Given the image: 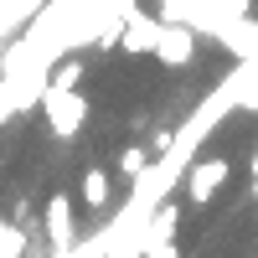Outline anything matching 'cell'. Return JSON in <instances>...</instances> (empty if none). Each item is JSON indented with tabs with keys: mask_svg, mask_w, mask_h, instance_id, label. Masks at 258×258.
Masks as SVG:
<instances>
[{
	"mask_svg": "<svg viewBox=\"0 0 258 258\" xmlns=\"http://www.w3.org/2000/svg\"><path fill=\"white\" fill-rule=\"evenodd\" d=\"M41 114H47V124H52L57 140H73L78 129L88 124V98H83V88H52V83H47Z\"/></svg>",
	"mask_w": 258,
	"mask_h": 258,
	"instance_id": "obj_1",
	"label": "cell"
},
{
	"mask_svg": "<svg viewBox=\"0 0 258 258\" xmlns=\"http://www.w3.org/2000/svg\"><path fill=\"white\" fill-rule=\"evenodd\" d=\"M227 170H232V165H227L222 155H197L191 170H186V202H191V207H207V202L227 186Z\"/></svg>",
	"mask_w": 258,
	"mask_h": 258,
	"instance_id": "obj_2",
	"label": "cell"
},
{
	"mask_svg": "<svg viewBox=\"0 0 258 258\" xmlns=\"http://www.w3.org/2000/svg\"><path fill=\"white\" fill-rule=\"evenodd\" d=\"M41 227H47V248L52 253H68V248H78V217H73V202H68V191H57V197L41 207Z\"/></svg>",
	"mask_w": 258,
	"mask_h": 258,
	"instance_id": "obj_3",
	"label": "cell"
},
{
	"mask_svg": "<svg viewBox=\"0 0 258 258\" xmlns=\"http://www.w3.org/2000/svg\"><path fill=\"white\" fill-rule=\"evenodd\" d=\"M150 57L165 62V68H186V62L197 57V31H191L186 21H160V41H155Z\"/></svg>",
	"mask_w": 258,
	"mask_h": 258,
	"instance_id": "obj_4",
	"label": "cell"
},
{
	"mask_svg": "<svg viewBox=\"0 0 258 258\" xmlns=\"http://www.w3.org/2000/svg\"><path fill=\"white\" fill-rule=\"evenodd\" d=\"M155 41H160V16H145V11H135V16L124 21V31H119V47L135 52V57L155 52Z\"/></svg>",
	"mask_w": 258,
	"mask_h": 258,
	"instance_id": "obj_5",
	"label": "cell"
},
{
	"mask_svg": "<svg viewBox=\"0 0 258 258\" xmlns=\"http://www.w3.org/2000/svg\"><path fill=\"white\" fill-rule=\"evenodd\" d=\"M109 197H114V181H109V170H103V165H88V170H83V207L103 217Z\"/></svg>",
	"mask_w": 258,
	"mask_h": 258,
	"instance_id": "obj_6",
	"label": "cell"
},
{
	"mask_svg": "<svg viewBox=\"0 0 258 258\" xmlns=\"http://www.w3.org/2000/svg\"><path fill=\"white\" fill-rule=\"evenodd\" d=\"M21 253H26V227L0 222V258H21Z\"/></svg>",
	"mask_w": 258,
	"mask_h": 258,
	"instance_id": "obj_7",
	"label": "cell"
},
{
	"mask_svg": "<svg viewBox=\"0 0 258 258\" xmlns=\"http://www.w3.org/2000/svg\"><path fill=\"white\" fill-rule=\"evenodd\" d=\"M47 83H52V88H78V83H83V62H78V57L68 52V62H57Z\"/></svg>",
	"mask_w": 258,
	"mask_h": 258,
	"instance_id": "obj_8",
	"label": "cell"
},
{
	"mask_svg": "<svg viewBox=\"0 0 258 258\" xmlns=\"http://www.w3.org/2000/svg\"><path fill=\"white\" fill-rule=\"evenodd\" d=\"M145 165H150V155H145V150H140V145H129V150H124V155H119V170H124V176H129V181H135V176H140V170H145Z\"/></svg>",
	"mask_w": 258,
	"mask_h": 258,
	"instance_id": "obj_9",
	"label": "cell"
},
{
	"mask_svg": "<svg viewBox=\"0 0 258 258\" xmlns=\"http://www.w3.org/2000/svg\"><path fill=\"white\" fill-rule=\"evenodd\" d=\"M145 258H181L176 253V238H155V243L145 248Z\"/></svg>",
	"mask_w": 258,
	"mask_h": 258,
	"instance_id": "obj_10",
	"label": "cell"
},
{
	"mask_svg": "<svg viewBox=\"0 0 258 258\" xmlns=\"http://www.w3.org/2000/svg\"><path fill=\"white\" fill-rule=\"evenodd\" d=\"M253 197H258V170H253Z\"/></svg>",
	"mask_w": 258,
	"mask_h": 258,
	"instance_id": "obj_11",
	"label": "cell"
},
{
	"mask_svg": "<svg viewBox=\"0 0 258 258\" xmlns=\"http://www.w3.org/2000/svg\"><path fill=\"white\" fill-rule=\"evenodd\" d=\"M253 170H258V150H253Z\"/></svg>",
	"mask_w": 258,
	"mask_h": 258,
	"instance_id": "obj_12",
	"label": "cell"
},
{
	"mask_svg": "<svg viewBox=\"0 0 258 258\" xmlns=\"http://www.w3.org/2000/svg\"><path fill=\"white\" fill-rule=\"evenodd\" d=\"M253 62H258V57H253Z\"/></svg>",
	"mask_w": 258,
	"mask_h": 258,
	"instance_id": "obj_13",
	"label": "cell"
}]
</instances>
